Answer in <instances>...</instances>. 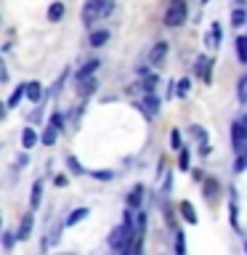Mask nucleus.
Masks as SVG:
<instances>
[{
  "instance_id": "nucleus-9",
  "label": "nucleus",
  "mask_w": 247,
  "mask_h": 255,
  "mask_svg": "<svg viewBox=\"0 0 247 255\" xmlns=\"http://www.w3.org/2000/svg\"><path fill=\"white\" fill-rule=\"evenodd\" d=\"M109 40V32L107 29H96V32H91V37H88V43H91L93 48H101L104 43Z\"/></svg>"
},
{
  "instance_id": "nucleus-26",
  "label": "nucleus",
  "mask_w": 247,
  "mask_h": 255,
  "mask_svg": "<svg viewBox=\"0 0 247 255\" xmlns=\"http://www.w3.org/2000/svg\"><path fill=\"white\" fill-rule=\"evenodd\" d=\"M218 40H221V27L213 24V32H210V37H207V45H218Z\"/></svg>"
},
{
  "instance_id": "nucleus-4",
  "label": "nucleus",
  "mask_w": 247,
  "mask_h": 255,
  "mask_svg": "<svg viewBox=\"0 0 247 255\" xmlns=\"http://www.w3.org/2000/svg\"><path fill=\"white\" fill-rule=\"evenodd\" d=\"M167 56V43H154V48L149 51V64H162Z\"/></svg>"
},
{
  "instance_id": "nucleus-32",
  "label": "nucleus",
  "mask_w": 247,
  "mask_h": 255,
  "mask_svg": "<svg viewBox=\"0 0 247 255\" xmlns=\"http://www.w3.org/2000/svg\"><path fill=\"white\" fill-rule=\"evenodd\" d=\"M178 165H181V170H189V151H186V149L181 151V159H178Z\"/></svg>"
},
{
  "instance_id": "nucleus-30",
  "label": "nucleus",
  "mask_w": 247,
  "mask_h": 255,
  "mask_svg": "<svg viewBox=\"0 0 247 255\" xmlns=\"http://www.w3.org/2000/svg\"><path fill=\"white\" fill-rule=\"evenodd\" d=\"M51 125L56 128V130H64V115H59V112H56V115L51 117Z\"/></svg>"
},
{
  "instance_id": "nucleus-31",
  "label": "nucleus",
  "mask_w": 247,
  "mask_h": 255,
  "mask_svg": "<svg viewBox=\"0 0 247 255\" xmlns=\"http://www.w3.org/2000/svg\"><path fill=\"white\" fill-rule=\"evenodd\" d=\"M112 175H115L112 170H96V173H93V178H99V181H109Z\"/></svg>"
},
{
  "instance_id": "nucleus-8",
  "label": "nucleus",
  "mask_w": 247,
  "mask_h": 255,
  "mask_svg": "<svg viewBox=\"0 0 247 255\" xmlns=\"http://www.w3.org/2000/svg\"><path fill=\"white\" fill-rule=\"evenodd\" d=\"M40 199H43V181H35L32 183V194H29V207L32 210L40 205Z\"/></svg>"
},
{
  "instance_id": "nucleus-16",
  "label": "nucleus",
  "mask_w": 247,
  "mask_h": 255,
  "mask_svg": "<svg viewBox=\"0 0 247 255\" xmlns=\"http://www.w3.org/2000/svg\"><path fill=\"white\" fill-rule=\"evenodd\" d=\"M237 53H239V61L247 64V37H237Z\"/></svg>"
},
{
  "instance_id": "nucleus-22",
  "label": "nucleus",
  "mask_w": 247,
  "mask_h": 255,
  "mask_svg": "<svg viewBox=\"0 0 247 255\" xmlns=\"http://www.w3.org/2000/svg\"><path fill=\"white\" fill-rule=\"evenodd\" d=\"M245 21H247V13L242 8H234V11H231V24H234V27H242Z\"/></svg>"
},
{
  "instance_id": "nucleus-28",
  "label": "nucleus",
  "mask_w": 247,
  "mask_h": 255,
  "mask_svg": "<svg viewBox=\"0 0 247 255\" xmlns=\"http://www.w3.org/2000/svg\"><path fill=\"white\" fill-rule=\"evenodd\" d=\"M175 253H178V255L186 253V245H183V234H181V231H175Z\"/></svg>"
},
{
  "instance_id": "nucleus-15",
  "label": "nucleus",
  "mask_w": 247,
  "mask_h": 255,
  "mask_svg": "<svg viewBox=\"0 0 247 255\" xmlns=\"http://www.w3.org/2000/svg\"><path fill=\"white\" fill-rule=\"evenodd\" d=\"M96 67H99V61H96V59H91V61H88L83 69L77 72V80H85V77H91L93 72H96Z\"/></svg>"
},
{
  "instance_id": "nucleus-38",
  "label": "nucleus",
  "mask_w": 247,
  "mask_h": 255,
  "mask_svg": "<svg viewBox=\"0 0 247 255\" xmlns=\"http://www.w3.org/2000/svg\"><path fill=\"white\" fill-rule=\"evenodd\" d=\"M237 3H245V0H237Z\"/></svg>"
},
{
  "instance_id": "nucleus-11",
  "label": "nucleus",
  "mask_w": 247,
  "mask_h": 255,
  "mask_svg": "<svg viewBox=\"0 0 247 255\" xmlns=\"http://www.w3.org/2000/svg\"><path fill=\"white\" fill-rule=\"evenodd\" d=\"M96 85H99V83H96L93 77H85V80H80V88H77V93H80V96H91V93L96 91Z\"/></svg>"
},
{
  "instance_id": "nucleus-13",
  "label": "nucleus",
  "mask_w": 247,
  "mask_h": 255,
  "mask_svg": "<svg viewBox=\"0 0 247 255\" xmlns=\"http://www.w3.org/2000/svg\"><path fill=\"white\" fill-rule=\"evenodd\" d=\"M21 143H24V149H32L37 143V135L32 128H24V133H21Z\"/></svg>"
},
{
  "instance_id": "nucleus-1",
  "label": "nucleus",
  "mask_w": 247,
  "mask_h": 255,
  "mask_svg": "<svg viewBox=\"0 0 247 255\" xmlns=\"http://www.w3.org/2000/svg\"><path fill=\"white\" fill-rule=\"evenodd\" d=\"M186 21V0H173L170 8L165 11V24L167 27H181Z\"/></svg>"
},
{
  "instance_id": "nucleus-34",
  "label": "nucleus",
  "mask_w": 247,
  "mask_h": 255,
  "mask_svg": "<svg viewBox=\"0 0 247 255\" xmlns=\"http://www.w3.org/2000/svg\"><path fill=\"white\" fill-rule=\"evenodd\" d=\"M199 154H202V157L210 154V143H207V138H205V141H199Z\"/></svg>"
},
{
  "instance_id": "nucleus-40",
  "label": "nucleus",
  "mask_w": 247,
  "mask_h": 255,
  "mask_svg": "<svg viewBox=\"0 0 247 255\" xmlns=\"http://www.w3.org/2000/svg\"><path fill=\"white\" fill-rule=\"evenodd\" d=\"M245 250H247V242H245Z\"/></svg>"
},
{
  "instance_id": "nucleus-35",
  "label": "nucleus",
  "mask_w": 247,
  "mask_h": 255,
  "mask_svg": "<svg viewBox=\"0 0 247 255\" xmlns=\"http://www.w3.org/2000/svg\"><path fill=\"white\" fill-rule=\"evenodd\" d=\"M191 133H194L199 141H205V130H202V128H197V125H194V128H191Z\"/></svg>"
},
{
  "instance_id": "nucleus-2",
  "label": "nucleus",
  "mask_w": 247,
  "mask_h": 255,
  "mask_svg": "<svg viewBox=\"0 0 247 255\" xmlns=\"http://www.w3.org/2000/svg\"><path fill=\"white\" fill-rule=\"evenodd\" d=\"M231 143H234V151H237V154L247 151V117L231 125Z\"/></svg>"
},
{
  "instance_id": "nucleus-36",
  "label": "nucleus",
  "mask_w": 247,
  "mask_h": 255,
  "mask_svg": "<svg viewBox=\"0 0 247 255\" xmlns=\"http://www.w3.org/2000/svg\"><path fill=\"white\" fill-rule=\"evenodd\" d=\"M3 245H5V250L13 245V237H11V231H5V237H3Z\"/></svg>"
},
{
  "instance_id": "nucleus-6",
  "label": "nucleus",
  "mask_w": 247,
  "mask_h": 255,
  "mask_svg": "<svg viewBox=\"0 0 247 255\" xmlns=\"http://www.w3.org/2000/svg\"><path fill=\"white\" fill-rule=\"evenodd\" d=\"M27 99L32 104H37L40 99H43V85L37 83V80H32V83H27Z\"/></svg>"
},
{
  "instance_id": "nucleus-17",
  "label": "nucleus",
  "mask_w": 247,
  "mask_h": 255,
  "mask_svg": "<svg viewBox=\"0 0 247 255\" xmlns=\"http://www.w3.org/2000/svg\"><path fill=\"white\" fill-rule=\"evenodd\" d=\"M157 83H159V77H157V75H149V77H143V83H141V91H146V93H154Z\"/></svg>"
},
{
  "instance_id": "nucleus-21",
  "label": "nucleus",
  "mask_w": 247,
  "mask_h": 255,
  "mask_svg": "<svg viewBox=\"0 0 247 255\" xmlns=\"http://www.w3.org/2000/svg\"><path fill=\"white\" fill-rule=\"evenodd\" d=\"M237 99H239V104H247V75L239 80V85H237Z\"/></svg>"
},
{
  "instance_id": "nucleus-7",
  "label": "nucleus",
  "mask_w": 247,
  "mask_h": 255,
  "mask_svg": "<svg viewBox=\"0 0 247 255\" xmlns=\"http://www.w3.org/2000/svg\"><path fill=\"white\" fill-rule=\"evenodd\" d=\"M141 107H143V112H146L149 117H154V115H157V109H159V101H157V96H154V93H146V99H143V104H141Z\"/></svg>"
},
{
  "instance_id": "nucleus-18",
  "label": "nucleus",
  "mask_w": 247,
  "mask_h": 255,
  "mask_svg": "<svg viewBox=\"0 0 247 255\" xmlns=\"http://www.w3.org/2000/svg\"><path fill=\"white\" fill-rule=\"evenodd\" d=\"M215 194H218V181H215V178H207V181H205V197H207V199H215Z\"/></svg>"
},
{
  "instance_id": "nucleus-29",
  "label": "nucleus",
  "mask_w": 247,
  "mask_h": 255,
  "mask_svg": "<svg viewBox=\"0 0 247 255\" xmlns=\"http://www.w3.org/2000/svg\"><path fill=\"white\" fill-rule=\"evenodd\" d=\"M189 88H191V80H181V83H178V88H175V91H178V96L183 99V96L189 93Z\"/></svg>"
},
{
  "instance_id": "nucleus-19",
  "label": "nucleus",
  "mask_w": 247,
  "mask_h": 255,
  "mask_svg": "<svg viewBox=\"0 0 247 255\" xmlns=\"http://www.w3.org/2000/svg\"><path fill=\"white\" fill-rule=\"evenodd\" d=\"M181 213L189 223H197V213H194V207H191V202H181Z\"/></svg>"
},
{
  "instance_id": "nucleus-5",
  "label": "nucleus",
  "mask_w": 247,
  "mask_h": 255,
  "mask_svg": "<svg viewBox=\"0 0 247 255\" xmlns=\"http://www.w3.org/2000/svg\"><path fill=\"white\" fill-rule=\"evenodd\" d=\"M29 234H32V213L24 215L21 223H19V231H16V237H19L21 242H24V239H29Z\"/></svg>"
},
{
  "instance_id": "nucleus-25",
  "label": "nucleus",
  "mask_w": 247,
  "mask_h": 255,
  "mask_svg": "<svg viewBox=\"0 0 247 255\" xmlns=\"http://www.w3.org/2000/svg\"><path fill=\"white\" fill-rule=\"evenodd\" d=\"M135 229H138V237L143 234V229H146V213L135 210Z\"/></svg>"
},
{
  "instance_id": "nucleus-3",
  "label": "nucleus",
  "mask_w": 247,
  "mask_h": 255,
  "mask_svg": "<svg viewBox=\"0 0 247 255\" xmlns=\"http://www.w3.org/2000/svg\"><path fill=\"white\" fill-rule=\"evenodd\" d=\"M101 16L99 5H96V0H85V8H83V24L85 27H91V24Z\"/></svg>"
},
{
  "instance_id": "nucleus-37",
  "label": "nucleus",
  "mask_w": 247,
  "mask_h": 255,
  "mask_svg": "<svg viewBox=\"0 0 247 255\" xmlns=\"http://www.w3.org/2000/svg\"><path fill=\"white\" fill-rule=\"evenodd\" d=\"M56 186H67V175H56Z\"/></svg>"
},
{
  "instance_id": "nucleus-14",
  "label": "nucleus",
  "mask_w": 247,
  "mask_h": 255,
  "mask_svg": "<svg viewBox=\"0 0 247 255\" xmlns=\"http://www.w3.org/2000/svg\"><path fill=\"white\" fill-rule=\"evenodd\" d=\"M61 16H64V3H53L48 8V21H59Z\"/></svg>"
},
{
  "instance_id": "nucleus-24",
  "label": "nucleus",
  "mask_w": 247,
  "mask_h": 255,
  "mask_svg": "<svg viewBox=\"0 0 247 255\" xmlns=\"http://www.w3.org/2000/svg\"><path fill=\"white\" fill-rule=\"evenodd\" d=\"M56 133H59V130H56L53 125H48V128H45V133H43V143H45V146L56 143Z\"/></svg>"
},
{
  "instance_id": "nucleus-12",
  "label": "nucleus",
  "mask_w": 247,
  "mask_h": 255,
  "mask_svg": "<svg viewBox=\"0 0 247 255\" xmlns=\"http://www.w3.org/2000/svg\"><path fill=\"white\" fill-rule=\"evenodd\" d=\"M24 96H27V85H19V88H16V91L11 93V99H8V104H5V109H13L16 104H19V101L24 99Z\"/></svg>"
},
{
  "instance_id": "nucleus-10",
  "label": "nucleus",
  "mask_w": 247,
  "mask_h": 255,
  "mask_svg": "<svg viewBox=\"0 0 247 255\" xmlns=\"http://www.w3.org/2000/svg\"><path fill=\"white\" fill-rule=\"evenodd\" d=\"M85 218H88V207H77V210H72V213H69V218L64 221V226H75V223L85 221Z\"/></svg>"
},
{
  "instance_id": "nucleus-27",
  "label": "nucleus",
  "mask_w": 247,
  "mask_h": 255,
  "mask_svg": "<svg viewBox=\"0 0 247 255\" xmlns=\"http://www.w3.org/2000/svg\"><path fill=\"white\" fill-rule=\"evenodd\" d=\"M67 165L72 167V173H75V175H83V173H85V167L80 165V162H77L75 157H69V159H67Z\"/></svg>"
},
{
  "instance_id": "nucleus-33",
  "label": "nucleus",
  "mask_w": 247,
  "mask_h": 255,
  "mask_svg": "<svg viewBox=\"0 0 247 255\" xmlns=\"http://www.w3.org/2000/svg\"><path fill=\"white\" fill-rule=\"evenodd\" d=\"M170 141H173V149H181V133L178 130L170 133Z\"/></svg>"
},
{
  "instance_id": "nucleus-39",
  "label": "nucleus",
  "mask_w": 247,
  "mask_h": 255,
  "mask_svg": "<svg viewBox=\"0 0 247 255\" xmlns=\"http://www.w3.org/2000/svg\"><path fill=\"white\" fill-rule=\"evenodd\" d=\"M202 3H210V0H202Z\"/></svg>"
},
{
  "instance_id": "nucleus-20",
  "label": "nucleus",
  "mask_w": 247,
  "mask_h": 255,
  "mask_svg": "<svg viewBox=\"0 0 247 255\" xmlns=\"http://www.w3.org/2000/svg\"><path fill=\"white\" fill-rule=\"evenodd\" d=\"M141 199H143V189H141V186H135V189L130 191V197H127V205H130V207H138V205H141Z\"/></svg>"
},
{
  "instance_id": "nucleus-23",
  "label": "nucleus",
  "mask_w": 247,
  "mask_h": 255,
  "mask_svg": "<svg viewBox=\"0 0 247 255\" xmlns=\"http://www.w3.org/2000/svg\"><path fill=\"white\" fill-rule=\"evenodd\" d=\"M96 5H99L101 16H109L112 11H115V0H96Z\"/></svg>"
}]
</instances>
